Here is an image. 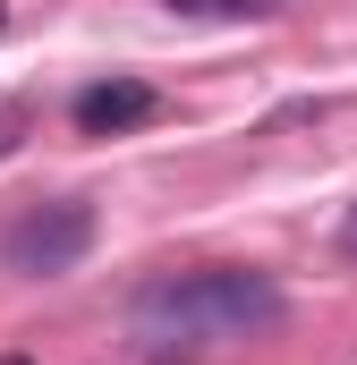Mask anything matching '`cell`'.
<instances>
[{
    "label": "cell",
    "mask_w": 357,
    "mask_h": 365,
    "mask_svg": "<svg viewBox=\"0 0 357 365\" xmlns=\"http://www.w3.org/2000/svg\"><path fill=\"white\" fill-rule=\"evenodd\" d=\"M289 306L264 272L247 264H204V272H162L128 297V323L145 349H230V340H256L272 331Z\"/></svg>",
    "instance_id": "6da1fadb"
},
{
    "label": "cell",
    "mask_w": 357,
    "mask_h": 365,
    "mask_svg": "<svg viewBox=\"0 0 357 365\" xmlns=\"http://www.w3.org/2000/svg\"><path fill=\"white\" fill-rule=\"evenodd\" d=\"M86 247H94V204H77V195L34 204V212H17V221H9V272H26V280L77 272V255H86Z\"/></svg>",
    "instance_id": "7a4b0ae2"
},
{
    "label": "cell",
    "mask_w": 357,
    "mask_h": 365,
    "mask_svg": "<svg viewBox=\"0 0 357 365\" xmlns=\"http://www.w3.org/2000/svg\"><path fill=\"white\" fill-rule=\"evenodd\" d=\"M162 110V93L145 86V77H102L69 102V119H77V136H128V128H145Z\"/></svg>",
    "instance_id": "3957f363"
},
{
    "label": "cell",
    "mask_w": 357,
    "mask_h": 365,
    "mask_svg": "<svg viewBox=\"0 0 357 365\" xmlns=\"http://www.w3.org/2000/svg\"><path fill=\"white\" fill-rule=\"evenodd\" d=\"M17 136H26V102L0 93V153H17Z\"/></svg>",
    "instance_id": "277c9868"
},
{
    "label": "cell",
    "mask_w": 357,
    "mask_h": 365,
    "mask_svg": "<svg viewBox=\"0 0 357 365\" xmlns=\"http://www.w3.org/2000/svg\"><path fill=\"white\" fill-rule=\"evenodd\" d=\"M196 9H230V17H272L281 0H196Z\"/></svg>",
    "instance_id": "5b68a950"
},
{
    "label": "cell",
    "mask_w": 357,
    "mask_h": 365,
    "mask_svg": "<svg viewBox=\"0 0 357 365\" xmlns=\"http://www.w3.org/2000/svg\"><path fill=\"white\" fill-rule=\"evenodd\" d=\"M341 255L357 264V204H349V221H341Z\"/></svg>",
    "instance_id": "8992f818"
},
{
    "label": "cell",
    "mask_w": 357,
    "mask_h": 365,
    "mask_svg": "<svg viewBox=\"0 0 357 365\" xmlns=\"http://www.w3.org/2000/svg\"><path fill=\"white\" fill-rule=\"evenodd\" d=\"M0 26H9V0H0Z\"/></svg>",
    "instance_id": "52a82bcc"
},
{
    "label": "cell",
    "mask_w": 357,
    "mask_h": 365,
    "mask_svg": "<svg viewBox=\"0 0 357 365\" xmlns=\"http://www.w3.org/2000/svg\"><path fill=\"white\" fill-rule=\"evenodd\" d=\"M0 365H26V357H0Z\"/></svg>",
    "instance_id": "ba28073f"
}]
</instances>
